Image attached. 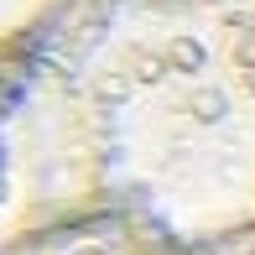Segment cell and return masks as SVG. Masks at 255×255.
<instances>
[{"mask_svg": "<svg viewBox=\"0 0 255 255\" xmlns=\"http://www.w3.org/2000/svg\"><path fill=\"white\" fill-rule=\"evenodd\" d=\"M172 250H177V240H167L161 229L141 224L130 214H89L73 224H57L5 255H172Z\"/></svg>", "mask_w": 255, "mask_h": 255, "instance_id": "obj_3", "label": "cell"}, {"mask_svg": "<svg viewBox=\"0 0 255 255\" xmlns=\"http://www.w3.org/2000/svg\"><path fill=\"white\" fill-rule=\"evenodd\" d=\"M110 214L177 245L255 224V0H68L42 31Z\"/></svg>", "mask_w": 255, "mask_h": 255, "instance_id": "obj_1", "label": "cell"}, {"mask_svg": "<svg viewBox=\"0 0 255 255\" xmlns=\"http://www.w3.org/2000/svg\"><path fill=\"white\" fill-rule=\"evenodd\" d=\"M63 5L68 0H0V57L16 47H31L63 16Z\"/></svg>", "mask_w": 255, "mask_h": 255, "instance_id": "obj_4", "label": "cell"}, {"mask_svg": "<svg viewBox=\"0 0 255 255\" xmlns=\"http://www.w3.org/2000/svg\"><path fill=\"white\" fill-rule=\"evenodd\" d=\"M110 214L78 99L42 42L0 57V255Z\"/></svg>", "mask_w": 255, "mask_h": 255, "instance_id": "obj_2", "label": "cell"}]
</instances>
